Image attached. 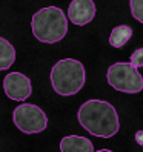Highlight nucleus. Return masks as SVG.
I'll return each mask as SVG.
<instances>
[{"instance_id": "obj_3", "label": "nucleus", "mask_w": 143, "mask_h": 152, "mask_svg": "<svg viewBox=\"0 0 143 152\" xmlns=\"http://www.w3.org/2000/svg\"><path fill=\"white\" fill-rule=\"evenodd\" d=\"M86 82V72L82 61L76 58L59 60L51 69V85L59 95H76Z\"/></svg>"}, {"instance_id": "obj_14", "label": "nucleus", "mask_w": 143, "mask_h": 152, "mask_svg": "<svg viewBox=\"0 0 143 152\" xmlns=\"http://www.w3.org/2000/svg\"><path fill=\"white\" fill-rule=\"evenodd\" d=\"M95 152H112V151H109V149H100V151H95Z\"/></svg>"}, {"instance_id": "obj_5", "label": "nucleus", "mask_w": 143, "mask_h": 152, "mask_svg": "<svg viewBox=\"0 0 143 152\" xmlns=\"http://www.w3.org/2000/svg\"><path fill=\"white\" fill-rule=\"evenodd\" d=\"M15 128L23 134H39L48 126V117L37 104L23 103L17 106L12 112Z\"/></svg>"}, {"instance_id": "obj_13", "label": "nucleus", "mask_w": 143, "mask_h": 152, "mask_svg": "<svg viewBox=\"0 0 143 152\" xmlns=\"http://www.w3.org/2000/svg\"><path fill=\"white\" fill-rule=\"evenodd\" d=\"M136 141H137V145L143 146V131H137L136 132Z\"/></svg>"}, {"instance_id": "obj_7", "label": "nucleus", "mask_w": 143, "mask_h": 152, "mask_svg": "<svg viewBox=\"0 0 143 152\" xmlns=\"http://www.w3.org/2000/svg\"><path fill=\"white\" fill-rule=\"evenodd\" d=\"M68 17L77 26H83L92 22L95 17L94 0H73L68 8Z\"/></svg>"}, {"instance_id": "obj_9", "label": "nucleus", "mask_w": 143, "mask_h": 152, "mask_svg": "<svg viewBox=\"0 0 143 152\" xmlns=\"http://www.w3.org/2000/svg\"><path fill=\"white\" fill-rule=\"evenodd\" d=\"M132 37V28L128 25H119L111 31L109 45L112 48H123Z\"/></svg>"}, {"instance_id": "obj_6", "label": "nucleus", "mask_w": 143, "mask_h": 152, "mask_svg": "<svg viewBox=\"0 0 143 152\" xmlns=\"http://www.w3.org/2000/svg\"><path fill=\"white\" fill-rule=\"evenodd\" d=\"M3 91L14 102H25L32 94L31 80L22 72H10L3 78Z\"/></svg>"}, {"instance_id": "obj_11", "label": "nucleus", "mask_w": 143, "mask_h": 152, "mask_svg": "<svg viewBox=\"0 0 143 152\" xmlns=\"http://www.w3.org/2000/svg\"><path fill=\"white\" fill-rule=\"evenodd\" d=\"M129 8L134 19L143 23V0H129Z\"/></svg>"}, {"instance_id": "obj_2", "label": "nucleus", "mask_w": 143, "mask_h": 152, "mask_svg": "<svg viewBox=\"0 0 143 152\" xmlns=\"http://www.w3.org/2000/svg\"><path fill=\"white\" fill-rule=\"evenodd\" d=\"M31 28L34 37L39 42L54 45L65 39L68 32V19L57 6L42 8L32 15Z\"/></svg>"}, {"instance_id": "obj_12", "label": "nucleus", "mask_w": 143, "mask_h": 152, "mask_svg": "<svg viewBox=\"0 0 143 152\" xmlns=\"http://www.w3.org/2000/svg\"><path fill=\"white\" fill-rule=\"evenodd\" d=\"M131 63L136 68H143V48H139V49H136L132 52Z\"/></svg>"}, {"instance_id": "obj_8", "label": "nucleus", "mask_w": 143, "mask_h": 152, "mask_svg": "<svg viewBox=\"0 0 143 152\" xmlns=\"http://www.w3.org/2000/svg\"><path fill=\"white\" fill-rule=\"evenodd\" d=\"M60 152H94V146L85 137L68 135L60 141Z\"/></svg>"}, {"instance_id": "obj_1", "label": "nucleus", "mask_w": 143, "mask_h": 152, "mask_svg": "<svg viewBox=\"0 0 143 152\" xmlns=\"http://www.w3.org/2000/svg\"><path fill=\"white\" fill-rule=\"evenodd\" d=\"M78 123L94 137L111 138L120 129V120L115 108L103 100H88L77 112Z\"/></svg>"}, {"instance_id": "obj_10", "label": "nucleus", "mask_w": 143, "mask_h": 152, "mask_svg": "<svg viewBox=\"0 0 143 152\" xmlns=\"http://www.w3.org/2000/svg\"><path fill=\"white\" fill-rule=\"evenodd\" d=\"M15 61V49L6 39L0 37V71L10 69Z\"/></svg>"}, {"instance_id": "obj_4", "label": "nucleus", "mask_w": 143, "mask_h": 152, "mask_svg": "<svg viewBox=\"0 0 143 152\" xmlns=\"http://www.w3.org/2000/svg\"><path fill=\"white\" fill-rule=\"evenodd\" d=\"M106 80L115 91L125 94H139L143 91V77L139 72V68H136L131 61H119L111 65L106 72Z\"/></svg>"}]
</instances>
